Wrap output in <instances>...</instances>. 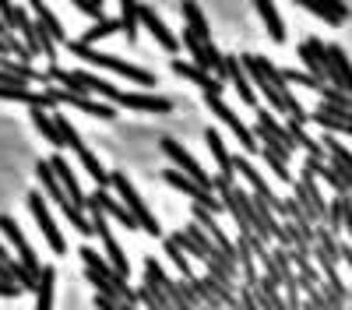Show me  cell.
Wrapping results in <instances>:
<instances>
[{"label":"cell","mask_w":352,"mask_h":310,"mask_svg":"<svg viewBox=\"0 0 352 310\" xmlns=\"http://www.w3.org/2000/svg\"><path fill=\"white\" fill-rule=\"evenodd\" d=\"M169 64H173V71L180 74V78H187L190 85H197V89L204 92V99H222L226 85H222V81H215L212 74H204L201 67H194V64H187V60H169Z\"/></svg>","instance_id":"5bb4252c"},{"label":"cell","mask_w":352,"mask_h":310,"mask_svg":"<svg viewBox=\"0 0 352 310\" xmlns=\"http://www.w3.org/2000/svg\"><path fill=\"white\" fill-rule=\"evenodd\" d=\"M116 21H120V32L127 36V43L134 46V43H138V32H141V21H138V4H134V0H124V4H120V18H116Z\"/></svg>","instance_id":"f546056e"},{"label":"cell","mask_w":352,"mask_h":310,"mask_svg":"<svg viewBox=\"0 0 352 310\" xmlns=\"http://www.w3.org/2000/svg\"><path fill=\"white\" fill-rule=\"evenodd\" d=\"M328 85L352 99V60L338 43H328Z\"/></svg>","instance_id":"8fae6325"},{"label":"cell","mask_w":352,"mask_h":310,"mask_svg":"<svg viewBox=\"0 0 352 310\" xmlns=\"http://www.w3.org/2000/svg\"><path fill=\"white\" fill-rule=\"evenodd\" d=\"M109 187L116 190V197L124 201V208L134 215V222L141 225L144 233H148V236H162V225H159V219L148 212V205L141 201V194L134 190V184L127 180V173H109Z\"/></svg>","instance_id":"3957f363"},{"label":"cell","mask_w":352,"mask_h":310,"mask_svg":"<svg viewBox=\"0 0 352 310\" xmlns=\"http://www.w3.org/2000/svg\"><path fill=\"white\" fill-rule=\"evenodd\" d=\"M53 124H56V131H60V141H64V145L81 159V166L88 169V177H92L96 184H99V190H106L109 187V173H106V169H102V162L96 159V152L92 148H88L85 145V141L78 137V131H74V124L67 120V117H53Z\"/></svg>","instance_id":"277c9868"},{"label":"cell","mask_w":352,"mask_h":310,"mask_svg":"<svg viewBox=\"0 0 352 310\" xmlns=\"http://www.w3.org/2000/svg\"><path fill=\"white\" fill-rule=\"evenodd\" d=\"M8 258H11V254H8V247H4V243H0V265H4Z\"/></svg>","instance_id":"b9f144b4"},{"label":"cell","mask_w":352,"mask_h":310,"mask_svg":"<svg viewBox=\"0 0 352 310\" xmlns=\"http://www.w3.org/2000/svg\"><path fill=\"white\" fill-rule=\"evenodd\" d=\"M99 310H124V303H116V300H106V296H96Z\"/></svg>","instance_id":"60d3db41"},{"label":"cell","mask_w":352,"mask_h":310,"mask_svg":"<svg viewBox=\"0 0 352 310\" xmlns=\"http://www.w3.org/2000/svg\"><path fill=\"white\" fill-rule=\"evenodd\" d=\"M300 310H303V307H300Z\"/></svg>","instance_id":"7bdbcfd3"},{"label":"cell","mask_w":352,"mask_h":310,"mask_svg":"<svg viewBox=\"0 0 352 310\" xmlns=\"http://www.w3.org/2000/svg\"><path fill=\"white\" fill-rule=\"evenodd\" d=\"M257 127H261L264 134H268L272 141H278L282 148H289V152H296V145H292V137H289V127L275 120V113H272V109H257Z\"/></svg>","instance_id":"d4e9b609"},{"label":"cell","mask_w":352,"mask_h":310,"mask_svg":"<svg viewBox=\"0 0 352 310\" xmlns=\"http://www.w3.org/2000/svg\"><path fill=\"white\" fill-rule=\"evenodd\" d=\"M236 268L243 272V286H254L257 282V261H254V250H250V240L247 236H236Z\"/></svg>","instance_id":"83f0119b"},{"label":"cell","mask_w":352,"mask_h":310,"mask_svg":"<svg viewBox=\"0 0 352 310\" xmlns=\"http://www.w3.org/2000/svg\"><path fill=\"white\" fill-rule=\"evenodd\" d=\"M53 286H56V268H43L36 286V310H53Z\"/></svg>","instance_id":"4dcf8cb0"},{"label":"cell","mask_w":352,"mask_h":310,"mask_svg":"<svg viewBox=\"0 0 352 310\" xmlns=\"http://www.w3.org/2000/svg\"><path fill=\"white\" fill-rule=\"evenodd\" d=\"M74 74H78V81L88 89V96L96 92V96H102V102H106V106H120V96H124V92L116 89V85L102 81L99 74H88V71H74Z\"/></svg>","instance_id":"cb8c5ba5"},{"label":"cell","mask_w":352,"mask_h":310,"mask_svg":"<svg viewBox=\"0 0 352 310\" xmlns=\"http://www.w3.org/2000/svg\"><path fill=\"white\" fill-rule=\"evenodd\" d=\"M74 8H78L81 14L92 18V25H99V21H106V18H109V14H106V8H102V0H74Z\"/></svg>","instance_id":"d590c367"},{"label":"cell","mask_w":352,"mask_h":310,"mask_svg":"<svg viewBox=\"0 0 352 310\" xmlns=\"http://www.w3.org/2000/svg\"><path fill=\"white\" fill-rule=\"evenodd\" d=\"M138 21L148 28V32L155 36V43L162 46V49H169L173 56H176V49H180V39H176L173 32H169V25L159 18V11L155 8H148V4H138Z\"/></svg>","instance_id":"4fadbf2b"},{"label":"cell","mask_w":352,"mask_h":310,"mask_svg":"<svg viewBox=\"0 0 352 310\" xmlns=\"http://www.w3.org/2000/svg\"><path fill=\"white\" fill-rule=\"evenodd\" d=\"M0 296H4V300H14V296H21V289L14 286V282H8V278H0Z\"/></svg>","instance_id":"ab89813d"},{"label":"cell","mask_w":352,"mask_h":310,"mask_svg":"<svg viewBox=\"0 0 352 310\" xmlns=\"http://www.w3.org/2000/svg\"><path fill=\"white\" fill-rule=\"evenodd\" d=\"M254 300H257V310H289L285 307V296H282V289L275 286V282H268L264 275H257V282H254Z\"/></svg>","instance_id":"603a6c76"},{"label":"cell","mask_w":352,"mask_h":310,"mask_svg":"<svg viewBox=\"0 0 352 310\" xmlns=\"http://www.w3.org/2000/svg\"><path fill=\"white\" fill-rule=\"evenodd\" d=\"M204 141H208V148H212V155H215V162H219V180H236V169H232V155H229V148H226V141H222V134L219 131H204Z\"/></svg>","instance_id":"7402d4cb"},{"label":"cell","mask_w":352,"mask_h":310,"mask_svg":"<svg viewBox=\"0 0 352 310\" xmlns=\"http://www.w3.org/2000/svg\"><path fill=\"white\" fill-rule=\"evenodd\" d=\"M342 233L352 236V197H345V212H342Z\"/></svg>","instance_id":"f35d334b"},{"label":"cell","mask_w":352,"mask_h":310,"mask_svg":"<svg viewBox=\"0 0 352 310\" xmlns=\"http://www.w3.org/2000/svg\"><path fill=\"white\" fill-rule=\"evenodd\" d=\"M71 53L78 56V60H88V64H96L102 71H116L120 78L134 81V85H144V89H155V74L152 71H144L131 60H120V56H113V53H99L96 46H85V43H71Z\"/></svg>","instance_id":"7a4b0ae2"},{"label":"cell","mask_w":352,"mask_h":310,"mask_svg":"<svg viewBox=\"0 0 352 310\" xmlns=\"http://www.w3.org/2000/svg\"><path fill=\"white\" fill-rule=\"evenodd\" d=\"M28 212H32V219L39 222V230H43L50 250H53V254H64V250H67V240H64L60 230H56V222H53V215H50V208H46V197H43V194H28Z\"/></svg>","instance_id":"9c48e42d"},{"label":"cell","mask_w":352,"mask_h":310,"mask_svg":"<svg viewBox=\"0 0 352 310\" xmlns=\"http://www.w3.org/2000/svg\"><path fill=\"white\" fill-rule=\"evenodd\" d=\"M300 8L310 11L314 18H320L324 25H345L349 21V8L342 4V0H300Z\"/></svg>","instance_id":"ac0fdd59"},{"label":"cell","mask_w":352,"mask_h":310,"mask_svg":"<svg viewBox=\"0 0 352 310\" xmlns=\"http://www.w3.org/2000/svg\"><path fill=\"white\" fill-rule=\"evenodd\" d=\"M204 102H208V109L215 113V117H219V120H222L232 134H236V141H240V148H243V155H247V159L261 152V148H257V137H254V131H250V127H247V124H243V120H240L236 113H232L222 99H204Z\"/></svg>","instance_id":"ba28073f"},{"label":"cell","mask_w":352,"mask_h":310,"mask_svg":"<svg viewBox=\"0 0 352 310\" xmlns=\"http://www.w3.org/2000/svg\"><path fill=\"white\" fill-rule=\"evenodd\" d=\"M113 32H120V21H116V18H106V21H99V25H92V28H88V32H85L78 43L92 46L96 39H106V36H113Z\"/></svg>","instance_id":"836d02e7"},{"label":"cell","mask_w":352,"mask_h":310,"mask_svg":"<svg viewBox=\"0 0 352 310\" xmlns=\"http://www.w3.org/2000/svg\"><path fill=\"white\" fill-rule=\"evenodd\" d=\"M28 117H32V124H36V131L50 141V145H56V148H64V141H60V131H56V124H53V117L46 109H32L28 113Z\"/></svg>","instance_id":"1f68e13d"},{"label":"cell","mask_w":352,"mask_h":310,"mask_svg":"<svg viewBox=\"0 0 352 310\" xmlns=\"http://www.w3.org/2000/svg\"><path fill=\"white\" fill-rule=\"evenodd\" d=\"M0 230H4V236H8V243L18 250V261H21V268L28 272V275H36L39 278V272H43V265H39V254L32 250V243L25 240V233H21V225L11 219V215H0Z\"/></svg>","instance_id":"52a82bcc"},{"label":"cell","mask_w":352,"mask_h":310,"mask_svg":"<svg viewBox=\"0 0 352 310\" xmlns=\"http://www.w3.org/2000/svg\"><path fill=\"white\" fill-rule=\"evenodd\" d=\"M4 46H8V53H14V60H18V64H21V60H28V56H32V53L25 49V43H18V39H11V36H4Z\"/></svg>","instance_id":"74e56055"},{"label":"cell","mask_w":352,"mask_h":310,"mask_svg":"<svg viewBox=\"0 0 352 310\" xmlns=\"http://www.w3.org/2000/svg\"><path fill=\"white\" fill-rule=\"evenodd\" d=\"M300 60H303V67H307L310 78L328 85V43L324 39H317V36L303 39L300 43Z\"/></svg>","instance_id":"7c38bea8"},{"label":"cell","mask_w":352,"mask_h":310,"mask_svg":"<svg viewBox=\"0 0 352 310\" xmlns=\"http://www.w3.org/2000/svg\"><path fill=\"white\" fill-rule=\"evenodd\" d=\"M257 14H261V21L268 25V36H272V43H285V21H282V14H278V8L272 4V0H257Z\"/></svg>","instance_id":"484cf974"},{"label":"cell","mask_w":352,"mask_h":310,"mask_svg":"<svg viewBox=\"0 0 352 310\" xmlns=\"http://www.w3.org/2000/svg\"><path fill=\"white\" fill-rule=\"evenodd\" d=\"M180 11H184V21H187L190 32H194L201 43H212V28H208V18L201 14V8H197V4H184Z\"/></svg>","instance_id":"f1b7e54d"},{"label":"cell","mask_w":352,"mask_h":310,"mask_svg":"<svg viewBox=\"0 0 352 310\" xmlns=\"http://www.w3.org/2000/svg\"><path fill=\"white\" fill-rule=\"evenodd\" d=\"M120 106L138 109V113H169V109H173V99L152 96V92H124V96H120Z\"/></svg>","instance_id":"ffe728a7"},{"label":"cell","mask_w":352,"mask_h":310,"mask_svg":"<svg viewBox=\"0 0 352 310\" xmlns=\"http://www.w3.org/2000/svg\"><path fill=\"white\" fill-rule=\"evenodd\" d=\"M240 64H243L250 85H254V89H257L264 99H268V106H272L275 113H282L285 120L300 124V127L310 124V113L300 106V99L292 96V89L285 85L282 67H275L268 56H261V53H243V56H240Z\"/></svg>","instance_id":"6da1fadb"},{"label":"cell","mask_w":352,"mask_h":310,"mask_svg":"<svg viewBox=\"0 0 352 310\" xmlns=\"http://www.w3.org/2000/svg\"><path fill=\"white\" fill-rule=\"evenodd\" d=\"M342 212H345V197H331L328 201V215H324V225L342 240Z\"/></svg>","instance_id":"e575fe53"},{"label":"cell","mask_w":352,"mask_h":310,"mask_svg":"<svg viewBox=\"0 0 352 310\" xmlns=\"http://www.w3.org/2000/svg\"><path fill=\"white\" fill-rule=\"evenodd\" d=\"M261 159L268 162V169H272V173H275V177H278L282 184H292V180H296V177L289 173V166H285V162H282L278 155H272V152H264V148H261Z\"/></svg>","instance_id":"8d00e7d4"},{"label":"cell","mask_w":352,"mask_h":310,"mask_svg":"<svg viewBox=\"0 0 352 310\" xmlns=\"http://www.w3.org/2000/svg\"><path fill=\"white\" fill-rule=\"evenodd\" d=\"M222 64H226V81H232V89L240 92V99H243L250 109H261V106H257V92H254V85H250L243 64H240V56H222Z\"/></svg>","instance_id":"e0dca14e"},{"label":"cell","mask_w":352,"mask_h":310,"mask_svg":"<svg viewBox=\"0 0 352 310\" xmlns=\"http://www.w3.org/2000/svg\"><path fill=\"white\" fill-rule=\"evenodd\" d=\"M232 169H236V173L250 184V194L257 197V201H264V205H268L278 219L285 215V197H278V194L272 190V184L264 180V173H257V166H254L247 155H232Z\"/></svg>","instance_id":"5b68a950"},{"label":"cell","mask_w":352,"mask_h":310,"mask_svg":"<svg viewBox=\"0 0 352 310\" xmlns=\"http://www.w3.org/2000/svg\"><path fill=\"white\" fill-rule=\"evenodd\" d=\"M320 145H324V155H328L331 169H338L342 180H349V184H352V152L342 145V141H338L335 134H324V141H320Z\"/></svg>","instance_id":"44dd1931"},{"label":"cell","mask_w":352,"mask_h":310,"mask_svg":"<svg viewBox=\"0 0 352 310\" xmlns=\"http://www.w3.org/2000/svg\"><path fill=\"white\" fill-rule=\"evenodd\" d=\"M310 124L324 127L328 134H349L352 137V109H331V106H317L310 113Z\"/></svg>","instance_id":"2e32d148"},{"label":"cell","mask_w":352,"mask_h":310,"mask_svg":"<svg viewBox=\"0 0 352 310\" xmlns=\"http://www.w3.org/2000/svg\"><path fill=\"white\" fill-rule=\"evenodd\" d=\"M162 152L173 159V169H176V173H184V177H190L197 187H204V190H212L215 187V177H208V173H204V166L180 145V141H173V137H162Z\"/></svg>","instance_id":"8992f818"},{"label":"cell","mask_w":352,"mask_h":310,"mask_svg":"<svg viewBox=\"0 0 352 310\" xmlns=\"http://www.w3.org/2000/svg\"><path fill=\"white\" fill-rule=\"evenodd\" d=\"M32 14H36V25L46 28V36H50L53 43H64V25H60V18L50 11V4H43V0H32Z\"/></svg>","instance_id":"4316f807"},{"label":"cell","mask_w":352,"mask_h":310,"mask_svg":"<svg viewBox=\"0 0 352 310\" xmlns=\"http://www.w3.org/2000/svg\"><path fill=\"white\" fill-rule=\"evenodd\" d=\"M46 96H50L56 106H71V109L88 113V117H99V120H113V117H116V106H106V102H99V99H92V96H67V92H60V89H50V85H46Z\"/></svg>","instance_id":"30bf717a"},{"label":"cell","mask_w":352,"mask_h":310,"mask_svg":"<svg viewBox=\"0 0 352 310\" xmlns=\"http://www.w3.org/2000/svg\"><path fill=\"white\" fill-rule=\"evenodd\" d=\"M46 162H50V169H53V177H56V184H60V187H64V194L71 197V205H78V208L85 212V201H88V197L81 194V184H78V177L71 173V166H67V159H64L60 152H56V155H50Z\"/></svg>","instance_id":"9a60e30c"},{"label":"cell","mask_w":352,"mask_h":310,"mask_svg":"<svg viewBox=\"0 0 352 310\" xmlns=\"http://www.w3.org/2000/svg\"><path fill=\"white\" fill-rule=\"evenodd\" d=\"M162 247H166V258L176 265V272H180V278H184V282H187V278H194V268H190V258H187V254H184L180 247H176L173 240H166Z\"/></svg>","instance_id":"d6a6232c"},{"label":"cell","mask_w":352,"mask_h":310,"mask_svg":"<svg viewBox=\"0 0 352 310\" xmlns=\"http://www.w3.org/2000/svg\"><path fill=\"white\" fill-rule=\"evenodd\" d=\"M88 197H92V201L99 205V212L106 215V219H116V222H120V225H127V230H141V225L134 222V215L124 208V201H116V194L106 187V190H96V194H88Z\"/></svg>","instance_id":"d6986e66"}]
</instances>
